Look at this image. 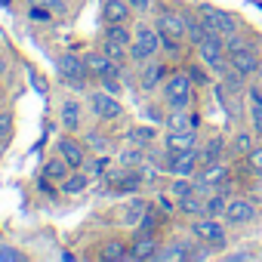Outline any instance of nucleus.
Returning a JSON list of instances; mask_svg holds the SVG:
<instances>
[{"mask_svg":"<svg viewBox=\"0 0 262 262\" xmlns=\"http://www.w3.org/2000/svg\"><path fill=\"white\" fill-rule=\"evenodd\" d=\"M191 77L188 71H176L164 80V102L167 108H188L191 105Z\"/></svg>","mask_w":262,"mask_h":262,"instance_id":"2","label":"nucleus"},{"mask_svg":"<svg viewBox=\"0 0 262 262\" xmlns=\"http://www.w3.org/2000/svg\"><path fill=\"white\" fill-rule=\"evenodd\" d=\"M228 65H234L241 74H256L259 71V56H256V50L253 47H241V50H231L228 53Z\"/></svg>","mask_w":262,"mask_h":262,"instance_id":"12","label":"nucleus"},{"mask_svg":"<svg viewBox=\"0 0 262 262\" xmlns=\"http://www.w3.org/2000/svg\"><path fill=\"white\" fill-rule=\"evenodd\" d=\"M102 19L111 22H126L129 19V0H105L102 4Z\"/></svg>","mask_w":262,"mask_h":262,"instance_id":"17","label":"nucleus"},{"mask_svg":"<svg viewBox=\"0 0 262 262\" xmlns=\"http://www.w3.org/2000/svg\"><path fill=\"white\" fill-rule=\"evenodd\" d=\"M198 164H201V151H198V148H188V151L167 155V170H170L173 176H188V179H194V173H198Z\"/></svg>","mask_w":262,"mask_h":262,"instance_id":"6","label":"nucleus"},{"mask_svg":"<svg viewBox=\"0 0 262 262\" xmlns=\"http://www.w3.org/2000/svg\"><path fill=\"white\" fill-rule=\"evenodd\" d=\"M176 207L185 213V216H207V198L201 194V191H191V194H185V198H179L176 201Z\"/></svg>","mask_w":262,"mask_h":262,"instance_id":"16","label":"nucleus"},{"mask_svg":"<svg viewBox=\"0 0 262 262\" xmlns=\"http://www.w3.org/2000/svg\"><path fill=\"white\" fill-rule=\"evenodd\" d=\"M247 164L256 176H262V145H253V151L247 155Z\"/></svg>","mask_w":262,"mask_h":262,"instance_id":"34","label":"nucleus"},{"mask_svg":"<svg viewBox=\"0 0 262 262\" xmlns=\"http://www.w3.org/2000/svg\"><path fill=\"white\" fill-rule=\"evenodd\" d=\"M129 142L133 145H151L155 142V129H148V126H139V129H129Z\"/></svg>","mask_w":262,"mask_h":262,"instance_id":"30","label":"nucleus"},{"mask_svg":"<svg viewBox=\"0 0 262 262\" xmlns=\"http://www.w3.org/2000/svg\"><path fill=\"white\" fill-rule=\"evenodd\" d=\"M185 71H188L191 83H201V86H207V83H210V77H207V71H204L201 65H191V68H185Z\"/></svg>","mask_w":262,"mask_h":262,"instance_id":"36","label":"nucleus"},{"mask_svg":"<svg viewBox=\"0 0 262 262\" xmlns=\"http://www.w3.org/2000/svg\"><path fill=\"white\" fill-rule=\"evenodd\" d=\"M194 50L201 53V59H204L216 74H222V71H225V53H228V50H225V37H222V34H213V31H210V34H207Z\"/></svg>","mask_w":262,"mask_h":262,"instance_id":"3","label":"nucleus"},{"mask_svg":"<svg viewBox=\"0 0 262 262\" xmlns=\"http://www.w3.org/2000/svg\"><path fill=\"white\" fill-rule=\"evenodd\" d=\"M158 225H161V222H158V213H155V210H148V213L142 216V222H139V234H151Z\"/></svg>","mask_w":262,"mask_h":262,"instance_id":"33","label":"nucleus"},{"mask_svg":"<svg viewBox=\"0 0 262 262\" xmlns=\"http://www.w3.org/2000/svg\"><path fill=\"white\" fill-rule=\"evenodd\" d=\"M145 213H148V204L142 198H133L126 204V210H123V225H139Z\"/></svg>","mask_w":262,"mask_h":262,"instance_id":"24","label":"nucleus"},{"mask_svg":"<svg viewBox=\"0 0 262 262\" xmlns=\"http://www.w3.org/2000/svg\"><path fill=\"white\" fill-rule=\"evenodd\" d=\"M102 86H105L108 93H114V96L120 93V86H117V77H102Z\"/></svg>","mask_w":262,"mask_h":262,"instance_id":"42","label":"nucleus"},{"mask_svg":"<svg viewBox=\"0 0 262 262\" xmlns=\"http://www.w3.org/2000/svg\"><path fill=\"white\" fill-rule=\"evenodd\" d=\"M231 148H234V155H250L253 151V139H250V133H237L234 136V142H231Z\"/></svg>","mask_w":262,"mask_h":262,"instance_id":"32","label":"nucleus"},{"mask_svg":"<svg viewBox=\"0 0 262 262\" xmlns=\"http://www.w3.org/2000/svg\"><path fill=\"white\" fill-rule=\"evenodd\" d=\"M158 207H161L164 213H173V201H170V198H164V194L158 198Z\"/></svg>","mask_w":262,"mask_h":262,"instance_id":"43","label":"nucleus"},{"mask_svg":"<svg viewBox=\"0 0 262 262\" xmlns=\"http://www.w3.org/2000/svg\"><path fill=\"white\" fill-rule=\"evenodd\" d=\"M90 108H93V114H96L99 120H117V117L123 114V108H120L117 96H114V93H108V90L90 93Z\"/></svg>","mask_w":262,"mask_h":262,"instance_id":"5","label":"nucleus"},{"mask_svg":"<svg viewBox=\"0 0 262 262\" xmlns=\"http://www.w3.org/2000/svg\"><path fill=\"white\" fill-rule=\"evenodd\" d=\"M194 191V179H188V176H176L173 179V185H170V194L179 201V198H185V194H191Z\"/></svg>","mask_w":262,"mask_h":262,"instance_id":"29","label":"nucleus"},{"mask_svg":"<svg viewBox=\"0 0 262 262\" xmlns=\"http://www.w3.org/2000/svg\"><path fill=\"white\" fill-rule=\"evenodd\" d=\"M164 145H167V155H176V151L198 148V126H188V129H170Z\"/></svg>","mask_w":262,"mask_h":262,"instance_id":"10","label":"nucleus"},{"mask_svg":"<svg viewBox=\"0 0 262 262\" xmlns=\"http://www.w3.org/2000/svg\"><path fill=\"white\" fill-rule=\"evenodd\" d=\"M161 43H164V40H161V31H158V28L139 25L136 34H133V43H129V59H133V62H148V59L158 56Z\"/></svg>","mask_w":262,"mask_h":262,"instance_id":"1","label":"nucleus"},{"mask_svg":"<svg viewBox=\"0 0 262 262\" xmlns=\"http://www.w3.org/2000/svg\"><path fill=\"white\" fill-rule=\"evenodd\" d=\"M198 16H201V22L213 31V34H222V37H228L231 31H237V19L231 16V13H225V10H216V7H201L198 10Z\"/></svg>","mask_w":262,"mask_h":262,"instance_id":"4","label":"nucleus"},{"mask_svg":"<svg viewBox=\"0 0 262 262\" xmlns=\"http://www.w3.org/2000/svg\"><path fill=\"white\" fill-rule=\"evenodd\" d=\"M158 241L151 234H136L133 250H129V259H158Z\"/></svg>","mask_w":262,"mask_h":262,"instance_id":"15","label":"nucleus"},{"mask_svg":"<svg viewBox=\"0 0 262 262\" xmlns=\"http://www.w3.org/2000/svg\"><path fill=\"white\" fill-rule=\"evenodd\" d=\"M102 50H105V53H108L114 62H123V59L129 56V47H123V43H114V40H105V43H102Z\"/></svg>","mask_w":262,"mask_h":262,"instance_id":"31","label":"nucleus"},{"mask_svg":"<svg viewBox=\"0 0 262 262\" xmlns=\"http://www.w3.org/2000/svg\"><path fill=\"white\" fill-rule=\"evenodd\" d=\"M86 185H90V176H86V173H68V176L62 179V191H65V194H80Z\"/></svg>","mask_w":262,"mask_h":262,"instance_id":"26","label":"nucleus"},{"mask_svg":"<svg viewBox=\"0 0 262 262\" xmlns=\"http://www.w3.org/2000/svg\"><path fill=\"white\" fill-rule=\"evenodd\" d=\"M164 74H167V68H164L161 62H151V59H148V65H145L142 74H139V86H142V90H155V86L164 80Z\"/></svg>","mask_w":262,"mask_h":262,"instance_id":"18","label":"nucleus"},{"mask_svg":"<svg viewBox=\"0 0 262 262\" xmlns=\"http://www.w3.org/2000/svg\"><path fill=\"white\" fill-rule=\"evenodd\" d=\"M247 99H250V126H253V133L262 136V90L250 86Z\"/></svg>","mask_w":262,"mask_h":262,"instance_id":"20","label":"nucleus"},{"mask_svg":"<svg viewBox=\"0 0 262 262\" xmlns=\"http://www.w3.org/2000/svg\"><path fill=\"white\" fill-rule=\"evenodd\" d=\"M102 259L120 262V259H129V250H126V244H120V241H108V244L102 247Z\"/></svg>","mask_w":262,"mask_h":262,"instance_id":"27","label":"nucleus"},{"mask_svg":"<svg viewBox=\"0 0 262 262\" xmlns=\"http://www.w3.org/2000/svg\"><path fill=\"white\" fill-rule=\"evenodd\" d=\"M129 7H136V10H145V7H148V0H129Z\"/></svg>","mask_w":262,"mask_h":262,"instance_id":"44","label":"nucleus"},{"mask_svg":"<svg viewBox=\"0 0 262 262\" xmlns=\"http://www.w3.org/2000/svg\"><path fill=\"white\" fill-rule=\"evenodd\" d=\"M256 219V207L247 198H231L225 207V222L228 225H250Z\"/></svg>","mask_w":262,"mask_h":262,"instance_id":"9","label":"nucleus"},{"mask_svg":"<svg viewBox=\"0 0 262 262\" xmlns=\"http://www.w3.org/2000/svg\"><path fill=\"white\" fill-rule=\"evenodd\" d=\"M201 151V164H213V161H222V155H225V139L222 136H213L204 148H198Z\"/></svg>","mask_w":262,"mask_h":262,"instance_id":"22","label":"nucleus"},{"mask_svg":"<svg viewBox=\"0 0 262 262\" xmlns=\"http://www.w3.org/2000/svg\"><path fill=\"white\" fill-rule=\"evenodd\" d=\"M59 71H62V77H68V80H83V77L90 74L86 59H80V56H74V53H65V56L59 59Z\"/></svg>","mask_w":262,"mask_h":262,"instance_id":"13","label":"nucleus"},{"mask_svg":"<svg viewBox=\"0 0 262 262\" xmlns=\"http://www.w3.org/2000/svg\"><path fill=\"white\" fill-rule=\"evenodd\" d=\"M191 234L198 241H207V244H225V225L216 222V216H198L191 222Z\"/></svg>","mask_w":262,"mask_h":262,"instance_id":"7","label":"nucleus"},{"mask_svg":"<svg viewBox=\"0 0 262 262\" xmlns=\"http://www.w3.org/2000/svg\"><path fill=\"white\" fill-rule=\"evenodd\" d=\"M4 74H7V62H4V59H0V77H4Z\"/></svg>","mask_w":262,"mask_h":262,"instance_id":"45","label":"nucleus"},{"mask_svg":"<svg viewBox=\"0 0 262 262\" xmlns=\"http://www.w3.org/2000/svg\"><path fill=\"white\" fill-rule=\"evenodd\" d=\"M83 59H86L90 74H96L99 80H102V77H117V74H120V62H114L105 50H93V53H86Z\"/></svg>","mask_w":262,"mask_h":262,"instance_id":"8","label":"nucleus"},{"mask_svg":"<svg viewBox=\"0 0 262 262\" xmlns=\"http://www.w3.org/2000/svg\"><path fill=\"white\" fill-rule=\"evenodd\" d=\"M37 7H47L50 13H65V0H31Z\"/></svg>","mask_w":262,"mask_h":262,"instance_id":"40","label":"nucleus"},{"mask_svg":"<svg viewBox=\"0 0 262 262\" xmlns=\"http://www.w3.org/2000/svg\"><path fill=\"white\" fill-rule=\"evenodd\" d=\"M219 77H222V86H225L228 93H237V96L247 90V80H250V77H247V74H241L234 65H225V71H222Z\"/></svg>","mask_w":262,"mask_h":262,"instance_id":"19","label":"nucleus"},{"mask_svg":"<svg viewBox=\"0 0 262 262\" xmlns=\"http://www.w3.org/2000/svg\"><path fill=\"white\" fill-rule=\"evenodd\" d=\"M207 34H210V28L201 22V16H185V37L191 40V47H198Z\"/></svg>","mask_w":262,"mask_h":262,"instance_id":"21","label":"nucleus"},{"mask_svg":"<svg viewBox=\"0 0 262 262\" xmlns=\"http://www.w3.org/2000/svg\"><path fill=\"white\" fill-rule=\"evenodd\" d=\"M59 114H62L65 129H77V126H80V105H77V99H65Z\"/></svg>","mask_w":262,"mask_h":262,"instance_id":"25","label":"nucleus"},{"mask_svg":"<svg viewBox=\"0 0 262 262\" xmlns=\"http://www.w3.org/2000/svg\"><path fill=\"white\" fill-rule=\"evenodd\" d=\"M86 142H90L96 151H108V148H111V142H108L105 136H99V133H90V136H86Z\"/></svg>","mask_w":262,"mask_h":262,"instance_id":"39","label":"nucleus"},{"mask_svg":"<svg viewBox=\"0 0 262 262\" xmlns=\"http://www.w3.org/2000/svg\"><path fill=\"white\" fill-rule=\"evenodd\" d=\"M241 47H250V43H247V37H244L241 31H231V34L225 37V50L231 53V50H241Z\"/></svg>","mask_w":262,"mask_h":262,"instance_id":"35","label":"nucleus"},{"mask_svg":"<svg viewBox=\"0 0 262 262\" xmlns=\"http://www.w3.org/2000/svg\"><path fill=\"white\" fill-rule=\"evenodd\" d=\"M28 16L34 19V22H47L50 16H56V13H50L47 7H37V4H31V10H28Z\"/></svg>","mask_w":262,"mask_h":262,"instance_id":"38","label":"nucleus"},{"mask_svg":"<svg viewBox=\"0 0 262 262\" xmlns=\"http://www.w3.org/2000/svg\"><path fill=\"white\" fill-rule=\"evenodd\" d=\"M0 4H4V7H7V4H13V0H0Z\"/></svg>","mask_w":262,"mask_h":262,"instance_id":"46","label":"nucleus"},{"mask_svg":"<svg viewBox=\"0 0 262 262\" xmlns=\"http://www.w3.org/2000/svg\"><path fill=\"white\" fill-rule=\"evenodd\" d=\"M142 161H145L142 145H129V148H123V151H120V164H123V167H139Z\"/></svg>","mask_w":262,"mask_h":262,"instance_id":"28","label":"nucleus"},{"mask_svg":"<svg viewBox=\"0 0 262 262\" xmlns=\"http://www.w3.org/2000/svg\"><path fill=\"white\" fill-rule=\"evenodd\" d=\"M10 133H13V117L0 111V142H7V139H10Z\"/></svg>","mask_w":262,"mask_h":262,"instance_id":"37","label":"nucleus"},{"mask_svg":"<svg viewBox=\"0 0 262 262\" xmlns=\"http://www.w3.org/2000/svg\"><path fill=\"white\" fill-rule=\"evenodd\" d=\"M158 31H161V37L182 40L185 37V16L182 13H173V10H164L158 16Z\"/></svg>","mask_w":262,"mask_h":262,"instance_id":"11","label":"nucleus"},{"mask_svg":"<svg viewBox=\"0 0 262 262\" xmlns=\"http://www.w3.org/2000/svg\"><path fill=\"white\" fill-rule=\"evenodd\" d=\"M0 259H10L13 262V259H22V253L13 250V247H7V244H0Z\"/></svg>","mask_w":262,"mask_h":262,"instance_id":"41","label":"nucleus"},{"mask_svg":"<svg viewBox=\"0 0 262 262\" xmlns=\"http://www.w3.org/2000/svg\"><path fill=\"white\" fill-rule=\"evenodd\" d=\"M68 173H71V164H68L65 158H53V161L43 164V176H47L50 182H62Z\"/></svg>","mask_w":262,"mask_h":262,"instance_id":"23","label":"nucleus"},{"mask_svg":"<svg viewBox=\"0 0 262 262\" xmlns=\"http://www.w3.org/2000/svg\"><path fill=\"white\" fill-rule=\"evenodd\" d=\"M59 158H65V161L71 164V170L83 167V161H86V155H83V145H80L77 139H71V136H65V139L59 142Z\"/></svg>","mask_w":262,"mask_h":262,"instance_id":"14","label":"nucleus"}]
</instances>
